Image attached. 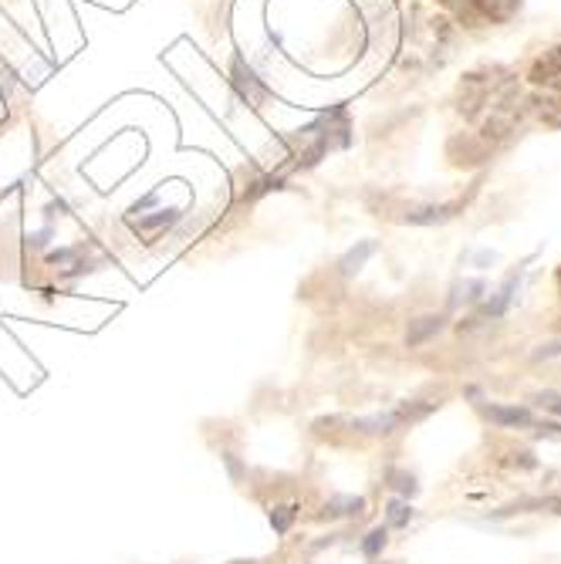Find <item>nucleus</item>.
Segmentation results:
<instances>
[{
	"instance_id": "4",
	"label": "nucleus",
	"mask_w": 561,
	"mask_h": 564,
	"mask_svg": "<svg viewBox=\"0 0 561 564\" xmlns=\"http://www.w3.org/2000/svg\"><path fill=\"white\" fill-rule=\"evenodd\" d=\"M382 544H386V531H373V534H369V541H366V554H376Z\"/></svg>"
},
{
	"instance_id": "6",
	"label": "nucleus",
	"mask_w": 561,
	"mask_h": 564,
	"mask_svg": "<svg viewBox=\"0 0 561 564\" xmlns=\"http://www.w3.org/2000/svg\"><path fill=\"white\" fill-rule=\"evenodd\" d=\"M558 294H561V268H558Z\"/></svg>"
},
{
	"instance_id": "1",
	"label": "nucleus",
	"mask_w": 561,
	"mask_h": 564,
	"mask_svg": "<svg viewBox=\"0 0 561 564\" xmlns=\"http://www.w3.org/2000/svg\"><path fill=\"white\" fill-rule=\"evenodd\" d=\"M440 4L464 28H497L521 11V0H440Z\"/></svg>"
},
{
	"instance_id": "5",
	"label": "nucleus",
	"mask_w": 561,
	"mask_h": 564,
	"mask_svg": "<svg viewBox=\"0 0 561 564\" xmlns=\"http://www.w3.org/2000/svg\"><path fill=\"white\" fill-rule=\"evenodd\" d=\"M392 521H396V524H402V521H406V507L392 503Z\"/></svg>"
},
{
	"instance_id": "3",
	"label": "nucleus",
	"mask_w": 561,
	"mask_h": 564,
	"mask_svg": "<svg viewBox=\"0 0 561 564\" xmlns=\"http://www.w3.org/2000/svg\"><path fill=\"white\" fill-rule=\"evenodd\" d=\"M294 521V507H278L274 514H271V524H274V531H288V524Z\"/></svg>"
},
{
	"instance_id": "2",
	"label": "nucleus",
	"mask_w": 561,
	"mask_h": 564,
	"mask_svg": "<svg viewBox=\"0 0 561 564\" xmlns=\"http://www.w3.org/2000/svg\"><path fill=\"white\" fill-rule=\"evenodd\" d=\"M531 85L541 91V109H561V47H551L531 65Z\"/></svg>"
}]
</instances>
